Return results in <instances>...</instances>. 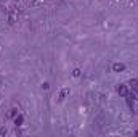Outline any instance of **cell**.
<instances>
[{"mask_svg":"<svg viewBox=\"0 0 138 137\" xmlns=\"http://www.w3.org/2000/svg\"><path fill=\"white\" fill-rule=\"evenodd\" d=\"M117 92H119V95H121V97H127V94H129V90H127V86L121 84V86H119V89H117Z\"/></svg>","mask_w":138,"mask_h":137,"instance_id":"6da1fadb","label":"cell"},{"mask_svg":"<svg viewBox=\"0 0 138 137\" xmlns=\"http://www.w3.org/2000/svg\"><path fill=\"white\" fill-rule=\"evenodd\" d=\"M124 69H125V65H122V63H114L112 65V71H116V73H121Z\"/></svg>","mask_w":138,"mask_h":137,"instance_id":"7a4b0ae2","label":"cell"},{"mask_svg":"<svg viewBox=\"0 0 138 137\" xmlns=\"http://www.w3.org/2000/svg\"><path fill=\"white\" fill-rule=\"evenodd\" d=\"M130 98H133V100H138V89L136 87H132V90H130V94H127Z\"/></svg>","mask_w":138,"mask_h":137,"instance_id":"3957f363","label":"cell"},{"mask_svg":"<svg viewBox=\"0 0 138 137\" xmlns=\"http://www.w3.org/2000/svg\"><path fill=\"white\" fill-rule=\"evenodd\" d=\"M125 98H127V105L130 106V108H133V98H130L129 95H127V97H125Z\"/></svg>","mask_w":138,"mask_h":137,"instance_id":"277c9868","label":"cell"},{"mask_svg":"<svg viewBox=\"0 0 138 137\" xmlns=\"http://www.w3.org/2000/svg\"><path fill=\"white\" fill-rule=\"evenodd\" d=\"M15 123H16V126H19V124L23 123V116H18L16 120H15Z\"/></svg>","mask_w":138,"mask_h":137,"instance_id":"5b68a950","label":"cell"},{"mask_svg":"<svg viewBox=\"0 0 138 137\" xmlns=\"http://www.w3.org/2000/svg\"><path fill=\"white\" fill-rule=\"evenodd\" d=\"M136 84H138L136 79H132V81H130V86H132V87H136Z\"/></svg>","mask_w":138,"mask_h":137,"instance_id":"8992f818","label":"cell"},{"mask_svg":"<svg viewBox=\"0 0 138 137\" xmlns=\"http://www.w3.org/2000/svg\"><path fill=\"white\" fill-rule=\"evenodd\" d=\"M79 74H80V71H79V69H74V76L77 77V76H79Z\"/></svg>","mask_w":138,"mask_h":137,"instance_id":"52a82bcc","label":"cell"},{"mask_svg":"<svg viewBox=\"0 0 138 137\" xmlns=\"http://www.w3.org/2000/svg\"><path fill=\"white\" fill-rule=\"evenodd\" d=\"M136 111H138V110H136Z\"/></svg>","mask_w":138,"mask_h":137,"instance_id":"ba28073f","label":"cell"}]
</instances>
